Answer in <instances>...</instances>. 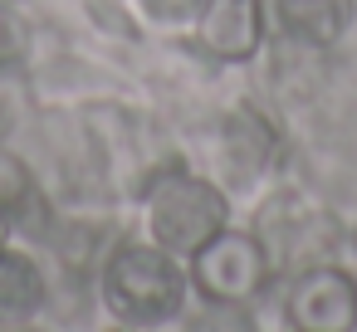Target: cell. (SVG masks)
I'll return each instance as SVG.
<instances>
[{
	"instance_id": "6",
	"label": "cell",
	"mask_w": 357,
	"mask_h": 332,
	"mask_svg": "<svg viewBox=\"0 0 357 332\" xmlns=\"http://www.w3.org/2000/svg\"><path fill=\"white\" fill-rule=\"evenodd\" d=\"M279 25L303 40V45H333L347 20H352V0H274Z\"/></svg>"
},
{
	"instance_id": "9",
	"label": "cell",
	"mask_w": 357,
	"mask_h": 332,
	"mask_svg": "<svg viewBox=\"0 0 357 332\" xmlns=\"http://www.w3.org/2000/svg\"><path fill=\"white\" fill-rule=\"evenodd\" d=\"M20 49H25V30H20L6 10H0V69L15 64V59H20Z\"/></svg>"
},
{
	"instance_id": "8",
	"label": "cell",
	"mask_w": 357,
	"mask_h": 332,
	"mask_svg": "<svg viewBox=\"0 0 357 332\" xmlns=\"http://www.w3.org/2000/svg\"><path fill=\"white\" fill-rule=\"evenodd\" d=\"M201 6H206V0H142V10L157 25H186V20L201 15Z\"/></svg>"
},
{
	"instance_id": "7",
	"label": "cell",
	"mask_w": 357,
	"mask_h": 332,
	"mask_svg": "<svg viewBox=\"0 0 357 332\" xmlns=\"http://www.w3.org/2000/svg\"><path fill=\"white\" fill-rule=\"evenodd\" d=\"M45 303V278L40 269L15 254V249H0V322H20Z\"/></svg>"
},
{
	"instance_id": "3",
	"label": "cell",
	"mask_w": 357,
	"mask_h": 332,
	"mask_svg": "<svg viewBox=\"0 0 357 332\" xmlns=\"http://www.w3.org/2000/svg\"><path fill=\"white\" fill-rule=\"evenodd\" d=\"M264 278H269V259H264L259 239H250V235L220 230L191 254V283L211 303H245L264 288Z\"/></svg>"
},
{
	"instance_id": "10",
	"label": "cell",
	"mask_w": 357,
	"mask_h": 332,
	"mask_svg": "<svg viewBox=\"0 0 357 332\" xmlns=\"http://www.w3.org/2000/svg\"><path fill=\"white\" fill-rule=\"evenodd\" d=\"M6 235H10V220H6V210H0V244H6Z\"/></svg>"
},
{
	"instance_id": "1",
	"label": "cell",
	"mask_w": 357,
	"mask_h": 332,
	"mask_svg": "<svg viewBox=\"0 0 357 332\" xmlns=\"http://www.w3.org/2000/svg\"><path fill=\"white\" fill-rule=\"evenodd\" d=\"M103 298L123 322H162L181 308L186 278H181V269L172 264L167 249L128 244L103 269Z\"/></svg>"
},
{
	"instance_id": "2",
	"label": "cell",
	"mask_w": 357,
	"mask_h": 332,
	"mask_svg": "<svg viewBox=\"0 0 357 332\" xmlns=\"http://www.w3.org/2000/svg\"><path fill=\"white\" fill-rule=\"evenodd\" d=\"M147 220H152V235L162 249L196 254L211 235L225 230V196L201 176L167 171L147 191Z\"/></svg>"
},
{
	"instance_id": "5",
	"label": "cell",
	"mask_w": 357,
	"mask_h": 332,
	"mask_svg": "<svg viewBox=\"0 0 357 332\" xmlns=\"http://www.w3.org/2000/svg\"><path fill=\"white\" fill-rule=\"evenodd\" d=\"M259 35H264L259 0H206L196 15V45L225 64H245L259 49Z\"/></svg>"
},
{
	"instance_id": "4",
	"label": "cell",
	"mask_w": 357,
	"mask_h": 332,
	"mask_svg": "<svg viewBox=\"0 0 357 332\" xmlns=\"http://www.w3.org/2000/svg\"><path fill=\"white\" fill-rule=\"evenodd\" d=\"M294 332H352L357 327V283L342 269H308L289 288Z\"/></svg>"
}]
</instances>
